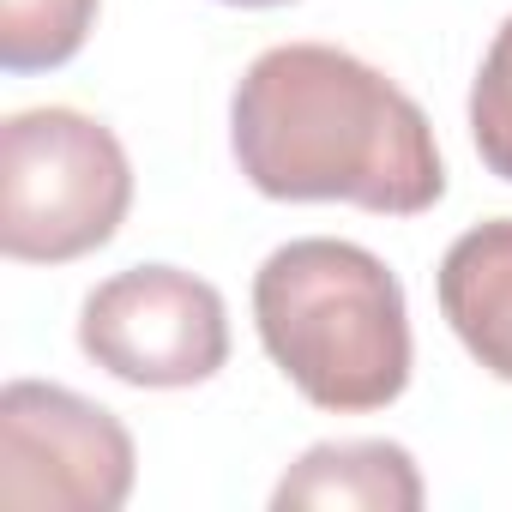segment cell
Wrapping results in <instances>:
<instances>
[{"label":"cell","instance_id":"obj_8","mask_svg":"<svg viewBox=\"0 0 512 512\" xmlns=\"http://www.w3.org/2000/svg\"><path fill=\"white\" fill-rule=\"evenodd\" d=\"M97 25V0H0V67L49 73L67 67Z\"/></svg>","mask_w":512,"mask_h":512},{"label":"cell","instance_id":"obj_7","mask_svg":"<svg viewBox=\"0 0 512 512\" xmlns=\"http://www.w3.org/2000/svg\"><path fill=\"white\" fill-rule=\"evenodd\" d=\"M272 506H320V512H416L422 506V470L392 440H326L308 446L284 482L272 488Z\"/></svg>","mask_w":512,"mask_h":512},{"label":"cell","instance_id":"obj_9","mask_svg":"<svg viewBox=\"0 0 512 512\" xmlns=\"http://www.w3.org/2000/svg\"><path fill=\"white\" fill-rule=\"evenodd\" d=\"M470 139H476L482 163L500 181H512V19L494 31L482 73L470 85Z\"/></svg>","mask_w":512,"mask_h":512},{"label":"cell","instance_id":"obj_5","mask_svg":"<svg viewBox=\"0 0 512 512\" xmlns=\"http://www.w3.org/2000/svg\"><path fill=\"white\" fill-rule=\"evenodd\" d=\"M79 350L127 386H199L229 362V308L181 266H133L85 296Z\"/></svg>","mask_w":512,"mask_h":512},{"label":"cell","instance_id":"obj_10","mask_svg":"<svg viewBox=\"0 0 512 512\" xmlns=\"http://www.w3.org/2000/svg\"><path fill=\"white\" fill-rule=\"evenodd\" d=\"M223 7H290V0H223Z\"/></svg>","mask_w":512,"mask_h":512},{"label":"cell","instance_id":"obj_6","mask_svg":"<svg viewBox=\"0 0 512 512\" xmlns=\"http://www.w3.org/2000/svg\"><path fill=\"white\" fill-rule=\"evenodd\" d=\"M434 290L458 344L494 380H512V217L464 229L446 247Z\"/></svg>","mask_w":512,"mask_h":512},{"label":"cell","instance_id":"obj_3","mask_svg":"<svg viewBox=\"0 0 512 512\" xmlns=\"http://www.w3.org/2000/svg\"><path fill=\"white\" fill-rule=\"evenodd\" d=\"M133 205L121 139L79 109H19L0 127V247L25 266H67L109 247Z\"/></svg>","mask_w":512,"mask_h":512},{"label":"cell","instance_id":"obj_1","mask_svg":"<svg viewBox=\"0 0 512 512\" xmlns=\"http://www.w3.org/2000/svg\"><path fill=\"white\" fill-rule=\"evenodd\" d=\"M229 145L266 199H344L416 217L446 193L422 103L332 43H278L253 61L229 103Z\"/></svg>","mask_w":512,"mask_h":512},{"label":"cell","instance_id":"obj_2","mask_svg":"<svg viewBox=\"0 0 512 512\" xmlns=\"http://www.w3.org/2000/svg\"><path fill=\"white\" fill-rule=\"evenodd\" d=\"M253 326L284 380L320 410H386L410 386L404 284L356 241H284L253 278Z\"/></svg>","mask_w":512,"mask_h":512},{"label":"cell","instance_id":"obj_4","mask_svg":"<svg viewBox=\"0 0 512 512\" xmlns=\"http://www.w3.org/2000/svg\"><path fill=\"white\" fill-rule=\"evenodd\" d=\"M133 464V434L115 410L49 380L0 392V506L115 512L133 494Z\"/></svg>","mask_w":512,"mask_h":512}]
</instances>
